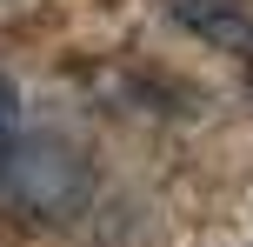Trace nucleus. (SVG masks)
Wrapping results in <instances>:
<instances>
[{
    "label": "nucleus",
    "instance_id": "1",
    "mask_svg": "<svg viewBox=\"0 0 253 247\" xmlns=\"http://www.w3.org/2000/svg\"><path fill=\"white\" fill-rule=\"evenodd\" d=\"M74 187H80V167H74L53 141H40V147L20 141L13 160H7V181H0V207L47 214V207H60V200H74Z\"/></svg>",
    "mask_w": 253,
    "mask_h": 247
},
{
    "label": "nucleus",
    "instance_id": "2",
    "mask_svg": "<svg viewBox=\"0 0 253 247\" xmlns=\"http://www.w3.org/2000/svg\"><path fill=\"white\" fill-rule=\"evenodd\" d=\"M173 20L187 34H200L207 47L233 53V60H253V7L247 0H167Z\"/></svg>",
    "mask_w": 253,
    "mask_h": 247
},
{
    "label": "nucleus",
    "instance_id": "3",
    "mask_svg": "<svg viewBox=\"0 0 253 247\" xmlns=\"http://www.w3.org/2000/svg\"><path fill=\"white\" fill-rule=\"evenodd\" d=\"M13 147H20V134H13V114L0 107V181H7V160H13Z\"/></svg>",
    "mask_w": 253,
    "mask_h": 247
}]
</instances>
